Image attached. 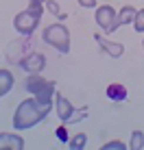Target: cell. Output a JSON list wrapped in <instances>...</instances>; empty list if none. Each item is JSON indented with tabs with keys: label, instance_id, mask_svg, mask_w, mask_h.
Segmentation results:
<instances>
[{
	"label": "cell",
	"instance_id": "obj_1",
	"mask_svg": "<svg viewBox=\"0 0 144 150\" xmlns=\"http://www.w3.org/2000/svg\"><path fill=\"white\" fill-rule=\"evenodd\" d=\"M53 111V107H46L42 105V102H37L33 96L26 98V100H22L18 107H15V111H13V128L18 133H22V131H29V128H33L35 124H39V122H44L46 117H48V113Z\"/></svg>",
	"mask_w": 144,
	"mask_h": 150
},
{
	"label": "cell",
	"instance_id": "obj_2",
	"mask_svg": "<svg viewBox=\"0 0 144 150\" xmlns=\"http://www.w3.org/2000/svg\"><path fill=\"white\" fill-rule=\"evenodd\" d=\"M46 11V0H29V7L24 11L15 13L13 18V28L22 37H31L35 33V28L42 22V15Z\"/></svg>",
	"mask_w": 144,
	"mask_h": 150
},
{
	"label": "cell",
	"instance_id": "obj_3",
	"mask_svg": "<svg viewBox=\"0 0 144 150\" xmlns=\"http://www.w3.org/2000/svg\"><path fill=\"white\" fill-rule=\"evenodd\" d=\"M24 87H26V91L37 102H42V105H46V107H53L55 94H57V83H55V81L44 79L42 72H37V74H29L26 76Z\"/></svg>",
	"mask_w": 144,
	"mask_h": 150
},
{
	"label": "cell",
	"instance_id": "obj_4",
	"mask_svg": "<svg viewBox=\"0 0 144 150\" xmlns=\"http://www.w3.org/2000/svg\"><path fill=\"white\" fill-rule=\"evenodd\" d=\"M42 41H44V44H48L50 48H55L61 54H68L70 52V46H72L70 30H68L66 24H61V22L48 24V26L42 30Z\"/></svg>",
	"mask_w": 144,
	"mask_h": 150
},
{
	"label": "cell",
	"instance_id": "obj_5",
	"mask_svg": "<svg viewBox=\"0 0 144 150\" xmlns=\"http://www.w3.org/2000/svg\"><path fill=\"white\" fill-rule=\"evenodd\" d=\"M116 15H118V11L111 4H98V7L94 9V22L98 24L103 35H111V33H116V30L120 28L118 22H116Z\"/></svg>",
	"mask_w": 144,
	"mask_h": 150
},
{
	"label": "cell",
	"instance_id": "obj_6",
	"mask_svg": "<svg viewBox=\"0 0 144 150\" xmlns=\"http://www.w3.org/2000/svg\"><path fill=\"white\" fill-rule=\"evenodd\" d=\"M15 63H18L20 70L26 72V74H37V72H44V68H46V54L39 52V50H33V52H29L26 57L15 59Z\"/></svg>",
	"mask_w": 144,
	"mask_h": 150
},
{
	"label": "cell",
	"instance_id": "obj_7",
	"mask_svg": "<svg viewBox=\"0 0 144 150\" xmlns=\"http://www.w3.org/2000/svg\"><path fill=\"white\" fill-rule=\"evenodd\" d=\"M94 41L98 44V48L103 50V52H107L111 59H120V57L125 54V44H122V41H109L103 33H96Z\"/></svg>",
	"mask_w": 144,
	"mask_h": 150
},
{
	"label": "cell",
	"instance_id": "obj_8",
	"mask_svg": "<svg viewBox=\"0 0 144 150\" xmlns=\"http://www.w3.org/2000/svg\"><path fill=\"white\" fill-rule=\"evenodd\" d=\"M74 111H76V109H74V105H72L68 98L61 96V94H55V113H57V117H59L61 122L68 124Z\"/></svg>",
	"mask_w": 144,
	"mask_h": 150
},
{
	"label": "cell",
	"instance_id": "obj_9",
	"mask_svg": "<svg viewBox=\"0 0 144 150\" xmlns=\"http://www.w3.org/2000/svg\"><path fill=\"white\" fill-rule=\"evenodd\" d=\"M24 146H26V142H24V137L18 131L15 133H0V150H22Z\"/></svg>",
	"mask_w": 144,
	"mask_h": 150
},
{
	"label": "cell",
	"instance_id": "obj_10",
	"mask_svg": "<svg viewBox=\"0 0 144 150\" xmlns=\"http://www.w3.org/2000/svg\"><path fill=\"white\" fill-rule=\"evenodd\" d=\"M105 96L109 98L111 102H127L129 91H127V87L122 85V83H109L107 89H105Z\"/></svg>",
	"mask_w": 144,
	"mask_h": 150
},
{
	"label": "cell",
	"instance_id": "obj_11",
	"mask_svg": "<svg viewBox=\"0 0 144 150\" xmlns=\"http://www.w3.org/2000/svg\"><path fill=\"white\" fill-rule=\"evenodd\" d=\"M13 74H11V70H7V68H0V98H4L9 94V91L13 89Z\"/></svg>",
	"mask_w": 144,
	"mask_h": 150
},
{
	"label": "cell",
	"instance_id": "obj_12",
	"mask_svg": "<svg viewBox=\"0 0 144 150\" xmlns=\"http://www.w3.org/2000/svg\"><path fill=\"white\" fill-rule=\"evenodd\" d=\"M135 11H138L135 7H122L120 11H118V15H116L118 26H127V24H131L133 18H135Z\"/></svg>",
	"mask_w": 144,
	"mask_h": 150
},
{
	"label": "cell",
	"instance_id": "obj_13",
	"mask_svg": "<svg viewBox=\"0 0 144 150\" xmlns=\"http://www.w3.org/2000/svg\"><path fill=\"white\" fill-rule=\"evenodd\" d=\"M46 11L53 13L55 18H57V22H63L68 15H66V11H61V4L57 2V0H46Z\"/></svg>",
	"mask_w": 144,
	"mask_h": 150
},
{
	"label": "cell",
	"instance_id": "obj_14",
	"mask_svg": "<svg viewBox=\"0 0 144 150\" xmlns=\"http://www.w3.org/2000/svg\"><path fill=\"white\" fill-rule=\"evenodd\" d=\"M85 146H87V135H85V133H79V135L70 137V142H68L70 150H83Z\"/></svg>",
	"mask_w": 144,
	"mask_h": 150
},
{
	"label": "cell",
	"instance_id": "obj_15",
	"mask_svg": "<svg viewBox=\"0 0 144 150\" xmlns=\"http://www.w3.org/2000/svg\"><path fill=\"white\" fill-rule=\"evenodd\" d=\"M129 148H131V150H142V148H144V133H142V131H133V133H131Z\"/></svg>",
	"mask_w": 144,
	"mask_h": 150
},
{
	"label": "cell",
	"instance_id": "obj_16",
	"mask_svg": "<svg viewBox=\"0 0 144 150\" xmlns=\"http://www.w3.org/2000/svg\"><path fill=\"white\" fill-rule=\"evenodd\" d=\"M55 137H57V142H61V144H68V142H70V133H68L66 122H61L59 126L55 128Z\"/></svg>",
	"mask_w": 144,
	"mask_h": 150
},
{
	"label": "cell",
	"instance_id": "obj_17",
	"mask_svg": "<svg viewBox=\"0 0 144 150\" xmlns=\"http://www.w3.org/2000/svg\"><path fill=\"white\" fill-rule=\"evenodd\" d=\"M133 30L135 33H144V7L135 11V18H133Z\"/></svg>",
	"mask_w": 144,
	"mask_h": 150
},
{
	"label": "cell",
	"instance_id": "obj_18",
	"mask_svg": "<svg viewBox=\"0 0 144 150\" xmlns=\"http://www.w3.org/2000/svg\"><path fill=\"white\" fill-rule=\"evenodd\" d=\"M87 113H90V109H87V107H81V109H76L74 113H72V117H70V122H68V124H76V122L85 120Z\"/></svg>",
	"mask_w": 144,
	"mask_h": 150
},
{
	"label": "cell",
	"instance_id": "obj_19",
	"mask_svg": "<svg viewBox=\"0 0 144 150\" xmlns=\"http://www.w3.org/2000/svg\"><path fill=\"white\" fill-rule=\"evenodd\" d=\"M125 148H129V146H125V142H118V139H111V142L101 146V150H125Z\"/></svg>",
	"mask_w": 144,
	"mask_h": 150
},
{
	"label": "cell",
	"instance_id": "obj_20",
	"mask_svg": "<svg viewBox=\"0 0 144 150\" xmlns=\"http://www.w3.org/2000/svg\"><path fill=\"white\" fill-rule=\"evenodd\" d=\"M79 2V7H83V9H96L98 7V0H76Z\"/></svg>",
	"mask_w": 144,
	"mask_h": 150
},
{
	"label": "cell",
	"instance_id": "obj_21",
	"mask_svg": "<svg viewBox=\"0 0 144 150\" xmlns=\"http://www.w3.org/2000/svg\"><path fill=\"white\" fill-rule=\"evenodd\" d=\"M142 48H144V37H142Z\"/></svg>",
	"mask_w": 144,
	"mask_h": 150
}]
</instances>
